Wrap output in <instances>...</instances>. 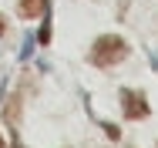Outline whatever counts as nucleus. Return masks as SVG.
<instances>
[{
	"label": "nucleus",
	"instance_id": "3",
	"mask_svg": "<svg viewBox=\"0 0 158 148\" xmlns=\"http://www.w3.org/2000/svg\"><path fill=\"white\" fill-rule=\"evenodd\" d=\"M51 10V0H20V7H17V14L27 20V17H44Z\"/></svg>",
	"mask_w": 158,
	"mask_h": 148
},
{
	"label": "nucleus",
	"instance_id": "6",
	"mask_svg": "<svg viewBox=\"0 0 158 148\" xmlns=\"http://www.w3.org/2000/svg\"><path fill=\"white\" fill-rule=\"evenodd\" d=\"M0 34H3V20H0Z\"/></svg>",
	"mask_w": 158,
	"mask_h": 148
},
{
	"label": "nucleus",
	"instance_id": "2",
	"mask_svg": "<svg viewBox=\"0 0 158 148\" xmlns=\"http://www.w3.org/2000/svg\"><path fill=\"white\" fill-rule=\"evenodd\" d=\"M121 108H125V118H148V101L141 91H121Z\"/></svg>",
	"mask_w": 158,
	"mask_h": 148
},
{
	"label": "nucleus",
	"instance_id": "4",
	"mask_svg": "<svg viewBox=\"0 0 158 148\" xmlns=\"http://www.w3.org/2000/svg\"><path fill=\"white\" fill-rule=\"evenodd\" d=\"M51 37H54V24H51V17L44 14V24H40V34H37V44H40V47H47V44H51Z\"/></svg>",
	"mask_w": 158,
	"mask_h": 148
},
{
	"label": "nucleus",
	"instance_id": "7",
	"mask_svg": "<svg viewBox=\"0 0 158 148\" xmlns=\"http://www.w3.org/2000/svg\"><path fill=\"white\" fill-rule=\"evenodd\" d=\"M0 148H3V138H0Z\"/></svg>",
	"mask_w": 158,
	"mask_h": 148
},
{
	"label": "nucleus",
	"instance_id": "5",
	"mask_svg": "<svg viewBox=\"0 0 158 148\" xmlns=\"http://www.w3.org/2000/svg\"><path fill=\"white\" fill-rule=\"evenodd\" d=\"M34 44H37V37H24V47H20V61H27L34 54Z\"/></svg>",
	"mask_w": 158,
	"mask_h": 148
},
{
	"label": "nucleus",
	"instance_id": "1",
	"mask_svg": "<svg viewBox=\"0 0 158 148\" xmlns=\"http://www.w3.org/2000/svg\"><path fill=\"white\" fill-rule=\"evenodd\" d=\"M125 57H128V44L118 37V34H104V37H98L94 47H91V61H94L98 67L121 64Z\"/></svg>",
	"mask_w": 158,
	"mask_h": 148
}]
</instances>
